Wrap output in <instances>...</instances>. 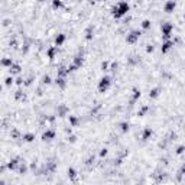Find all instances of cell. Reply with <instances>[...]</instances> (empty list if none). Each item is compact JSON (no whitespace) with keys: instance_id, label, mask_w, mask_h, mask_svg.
<instances>
[{"instance_id":"1","label":"cell","mask_w":185,"mask_h":185,"mask_svg":"<svg viewBox=\"0 0 185 185\" xmlns=\"http://www.w3.org/2000/svg\"><path fill=\"white\" fill-rule=\"evenodd\" d=\"M130 10V5L126 2V0H122V2H119L117 5H114L112 7V15L114 19H122L123 16L127 15V12Z\"/></svg>"},{"instance_id":"2","label":"cell","mask_w":185,"mask_h":185,"mask_svg":"<svg viewBox=\"0 0 185 185\" xmlns=\"http://www.w3.org/2000/svg\"><path fill=\"white\" fill-rule=\"evenodd\" d=\"M161 32H162V39L166 41V39H171L172 36V32H174V25L171 22H165L161 25Z\"/></svg>"},{"instance_id":"3","label":"cell","mask_w":185,"mask_h":185,"mask_svg":"<svg viewBox=\"0 0 185 185\" xmlns=\"http://www.w3.org/2000/svg\"><path fill=\"white\" fill-rule=\"evenodd\" d=\"M110 85H112V77L110 75H103L100 78V81H98V85H97L98 93H106Z\"/></svg>"},{"instance_id":"4","label":"cell","mask_w":185,"mask_h":185,"mask_svg":"<svg viewBox=\"0 0 185 185\" xmlns=\"http://www.w3.org/2000/svg\"><path fill=\"white\" fill-rule=\"evenodd\" d=\"M140 35H142L140 30H132V32L126 36V44H129V45L136 44V42L139 41V38H140Z\"/></svg>"},{"instance_id":"5","label":"cell","mask_w":185,"mask_h":185,"mask_svg":"<svg viewBox=\"0 0 185 185\" xmlns=\"http://www.w3.org/2000/svg\"><path fill=\"white\" fill-rule=\"evenodd\" d=\"M175 7H176V2H175V0H168V2L165 3V6H163V12L168 13V15H171V13H174Z\"/></svg>"},{"instance_id":"6","label":"cell","mask_w":185,"mask_h":185,"mask_svg":"<svg viewBox=\"0 0 185 185\" xmlns=\"http://www.w3.org/2000/svg\"><path fill=\"white\" fill-rule=\"evenodd\" d=\"M174 45H175V42L172 41V39H166V41H163V44H162V48H161V51H162V54H168L172 48H174Z\"/></svg>"},{"instance_id":"7","label":"cell","mask_w":185,"mask_h":185,"mask_svg":"<svg viewBox=\"0 0 185 185\" xmlns=\"http://www.w3.org/2000/svg\"><path fill=\"white\" fill-rule=\"evenodd\" d=\"M55 136H57V132H55V130H52V129H48L46 132H44V133H42V140H44V142H46V140H52V139H55Z\"/></svg>"},{"instance_id":"8","label":"cell","mask_w":185,"mask_h":185,"mask_svg":"<svg viewBox=\"0 0 185 185\" xmlns=\"http://www.w3.org/2000/svg\"><path fill=\"white\" fill-rule=\"evenodd\" d=\"M152 135H153V130L151 127H145L143 132H142V140L143 142H147V140L152 137Z\"/></svg>"},{"instance_id":"9","label":"cell","mask_w":185,"mask_h":185,"mask_svg":"<svg viewBox=\"0 0 185 185\" xmlns=\"http://www.w3.org/2000/svg\"><path fill=\"white\" fill-rule=\"evenodd\" d=\"M57 52H58V46H57V45H54V46H49V48L46 49V55H48V58H49L51 61H54V59H55V55H57Z\"/></svg>"},{"instance_id":"10","label":"cell","mask_w":185,"mask_h":185,"mask_svg":"<svg viewBox=\"0 0 185 185\" xmlns=\"http://www.w3.org/2000/svg\"><path fill=\"white\" fill-rule=\"evenodd\" d=\"M19 165H20V162H19V159L17 158H13V159H10L9 162H7V169H10V171H15V169H17L19 168Z\"/></svg>"},{"instance_id":"11","label":"cell","mask_w":185,"mask_h":185,"mask_svg":"<svg viewBox=\"0 0 185 185\" xmlns=\"http://www.w3.org/2000/svg\"><path fill=\"white\" fill-rule=\"evenodd\" d=\"M65 41H67V35H65V33H58V35L55 36V45H57V46L64 45Z\"/></svg>"},{"instance_id":"12","label":"cell","mask_w":185,"mask_h":185,"mask_svg":"<svg viewBox=\"0 0 185 185\" xmlns=\"http://www.w3.org/2000/svg\"><path fill=\"white\" fill-rule=\"evenodd\" d=\"M159 96H161V88H159V87L152 88V90H151V93H149V98H151V100H156Z\"/></svg>"},{"instance_id":"13","label":"cell","mask_w":185,"mask_h":185,"mask_svg":"<svg viewBox=\"0 0 185 185\" xmlns=\"http://www.w3.org/2000/svg\"><path fill=\"white\" fill-rule=\"evenodd\" d=\"M55 83H57V85L59 87V88H65L67 87V80H65V77H58L57 80H55Z\"/></svg>"},{"instance_id":"14","label":"cell","mask_w":185,"mask_h":185,"mask_svg":"<svg viewBox=\"0 0 185 185\" xmlns=\"http://www.w3.org/2000/svg\"><path fill=\"white\" fill-rule=\"evenodd\" d=\"M140 96H142L140 90H139V88H133V94H132V103H136V101L140 98Z\"/></svg>"},{"instance_id":"15","label":"cell","mask_w":185,"mask_h":185,"mask_svg":"<svg viewBox=\"0 0 185 185\" xmlns=\"http://www.w3.org/2000/svg\"><path fill=\"white\" fill-rule=\"evenodd\" d=\"M119 127H120L122 133H127V132L130 130V124H129V122H122V123L119 124Z\"/></svg>"},{"instance_id":"16","label":"cell","mask_w":185,"mask_h":185,"mask_svg":"<svg viewBox=\"0 0 185 185\" xmlns=\"http://www.w3.org/2000/svg\"><path fill=\"white\" fill-rule=\"evenodd\" d=\"M33 140H35V133H26V135H23V142L30 143Z\"/></svg>"},{"instance_id":"17","label":"cell","mask_w":185,"mask_h":185,"mask_svg":"<svg viewBox=\"0 0 185 185\" xmlns=\"http://www.w3.org/2000/svg\"><path fill=\"white\" fill-rule=\"evenodd\" d=\"M140 26H142V29H143V30H147V29H151L152 22H151L149 19H145V20L142 22V25H140Z\"/></svg>"},{"instance_id":"18","label":"cell","mask_w":185,"mask_h":185,"mask_svg":"<svg viewBox=\"0 0 185 185\" xmlns=\"http://www.w3.org/2000/svg\"><path fill=\"white\" fill-rule=\"evenodd\" d=\"M52 7L54 9H64V3L61 0H52Z\"/></svg>"},{"instance_id":"19","label":"cell","mask_w":185,"mask_h":185,"mask_svg":"<svg viewBox=\"0 0 185 185\" xmlns=\"http://www.w3.org/2000/svg\"><path fill=\"white\" fill-rule=\"evenodd\" d=\"M68 112H69V110H68L67 106H61V107H59V113H58V116H59V117H64Z\"/></svg>"},{"instance_id":"20","label":"cell","mask_w":185,"mask_h":185,"mask_svg":"<svg viewBox=\"0 0 185 185\" xmlns=\"http://www.w3.org/2000/svg\"><path fill=\"white\" fill-rule=\"evenodd\" d=\"M10 74H19L20 72V65H17V64H13L10 68Z\"/></svg>"},{"instance_id":"21","label":"cell","mask_w":185,"mask_h":185,"mask_svg":"<svg viewBox=\"0 0 185 185\" xmlns=\"http://www.w3.org/2000/svg\"><path fill=\"white\" fill-rule=\"evenodd\" d=\"M2 65H3V67H9V68H10V67L13 65V61H12V58H5V59L2 61Z\"/></svg>"},{"instance_id":"22","label":"cell","mask_w":185,"mask_h":185,"mask_svg":"<svg viewBox=\"0 0 185 185\" xmlns=\"http://www.w3.org/2000/svg\"><path fill=\"white\" fill-rule=\"evenodd\" d=\"M67 172H68V176H69V178H72V179L77 176V171L74 169V168H68V171H67Z\"/></svg>"},{"instance_id":"23","label":"cell","mask_w":185,"mask_h":185,"mask_svg":"<svg viewBox=\"0 0 185 185\" xmlns=\"http://www.w3.org/2000/svg\"><path fill=\"white\" fill-rule=\"evenodd\" d=\"M69 123H71L72 126H77V124H78V119H77L75 116H69Z\"/></svg>"},{"instance_id":"24","label":"cell","mask_w":185,"mask_h":185,"mask_svg":"<svg viewBox=\"0 0 185 185\" xmlns=\"http://www.w3.org/2000/svg\"><path fill=\"white\" fill-rule=\"evenodd\" d=\"M185 152V146L184 145H179L178 147H176V155H182Z\"/></svg>"},{"instance_id":"25","label":"cell","mask_w":185,"mask_h":185,"mask_svg":"<svg viewBox=\"0 0 185 185\" xmlns=\"http://www.w3.org/2000/svg\"><path fill=\"white\" fill-rule=\"evenodd\" d=\"M19 172L23 175L25 172H28V166H26V165H23V163H20V165H19Z\"/></svg>"},{"instance_id":"26","label":"cell","mask_w":185,"mask_h":185,"mask_svg":"<svg viewBox=\"0 0 185 185\" xmlns=\"http://www.w3.org/2000/svg\"><path fill=\"white\" fill-rule=\"evenodd\" d=\"M153 51H155V46H153V45H147V46H146V52H147V54H152Z\"/></svg>"},{"instance_id":"27","label":"cell","mask_w":185,"mask_h":185,"mask_svg":"<svg viewBox=\"0 0 185 185\" xmlns=\"http://www.w3.org/2000/svg\"><path fill=\"white\" fill-rule=\"evenodd\" d=\"M147 110H149V107H147V106H145V107H143V108L140 110V112H139V116H143V114H145V113L147 112Z\"/></svg>"},{"instance_id":"28","label":"cell","mask_w":185,"mask_h":185,"mask_svg":"<svg viewBox=\"0 0 185 185\" xmlns=\"http://www.w3.org/2000/svg\"><path fill=\"white\" fill-rule=\"evenodd\" d=\"M52 81H51V77L49 75H45L44 77V84H51Z\"/></svg>"},{"instance_id":"29","label":"cell","mask_w":185,"mask_h":185,"mask_svg":"<svg viewBox=\"0 0 185 185\" xmlns=\"http://www.w3.org/2000/svg\"><path fill=\"white\" fill-rule=\"evenodd\" d=\"M101 69H103V71H107V69H108V62H107V61L101 64Z\"/></svg>"},{"instance_id":"30","label":"cell","mask_w":185,"mask_h":185,"mask_svg":"<svg viewBox=\"0 0 185 185\" xmlns=\"http://www.w3.org/2000/svg\"><path fill=\"white\" fill-rule=\"evenodd\" d=\"M107 153H108V152H107V149H101L100 156H101V158H104V156H107Z\"/></svg>"},{"instance_id":"31","label":"cell","mask_w":185,"mask_h":185,"mask_svg":"<svg viewBox=\"0 0 185 185\" xmlns=\"http://www.w3.org/2000/svg\"><path fill=\"white\" fill-rule=\"evenodd\" d=\"M179 175H185V163L181 166V169H179Z\"/></svg>"},{"instance_id":"32","label":"cell","mask_w":185,"mask_h":185,"mask_svg":"<svg viewBox=\"0 0 185 185\" xmlns=\"http://www.w3.org/2000/svg\"><path fill=\"white\" fill-rule=\"evenodd\" d=\"M12 83H13V77H9V78L6 80V85H10Z\"/></svg>"},{"instance_id":"33","label":"cell","mask_w":185,"mask_h":185,"mask_svg":"<svg viewBox=\"0 0 185 185\" xmlns=\"http://www.w3.org/2000/svg\"><path fill=\"white\" fill-rule=\"evenodd\" d=\"M68 140H69L71 143H74V142H77V137H75V136H71V137H68Z\"/></svg>"},{"instance_id":"34","label":"cell","mask_w":185,"mask_h":185,"mask_svg":"<svg viewBox=\"0 0 185 185\" xmlns=\"http://www.w3.org/2000/svg\"><path fill=\"white\" fill-rule=\"evenodd\" d=\"M116 68H117V64L113 62V64H112V71H116Z\"/></svg>"},{"instance_id":"35","label":"cell","mask_w":185,"mask_h":185,"mask_svg":"<svg viewBox=\"0 0 185 185\" xmlns=\"http://www.w3.org/2000/svg\"><path fill=\"white\" fill-rule=\"evenodd\" d=\"M38 2H41V3H44V2H46V0H38Z\"/></svg>"},{"instance_id":"36","label":"cell","mask_w":185,"mask_h":185,"mask_svg":"<svg viewBox=\"0 0 185 185\" xmlns=\"http://www.w3.org/2000/svg\"><path fill=\"white\" fill-rule=\"evenodd\" d=\"M97 2H104V0H97Z\"/></svg>"},{"instance_id":"37","label":"cell","mask_w":185,"mask_h":185,"mask_svg":"<svg viewBox=\"0 0 185 185\" xmlns=\"http://www.w3.org/2000/svg\"><path fill=\"white\" fill-rule=\"evenodd\" d=\"M184 20H185V17H184Z\"/></svg>"}]
</instances>
